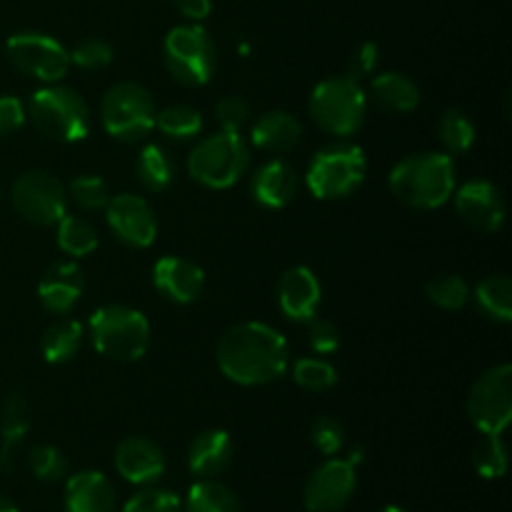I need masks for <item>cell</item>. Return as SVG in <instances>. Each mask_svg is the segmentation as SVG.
<instances>
[{
    "mask_svg": "<svg viewBox=\"0 0 512 512\" xmlns=\"http://www.w3.org/2000/svg\"><path fill=\"white\" fill-rule=\"evenodd\" d=\"M390 190L418 210L443 208L455 193V165L448 153H418L390 170Z\"/></svg>",
    "mask_w": 512,
    "mask_h": 512,
    "instance_id": "7a4b0ae2",
    "label": "cell"
},
{
    "mask_svg": "<svg viewBox=\"0 0 512 512\" xmlns=\"http://www.w3.org/2000/svg\"><path fill=\"white\" fill-rule=\"evenodd\" d=\"M120 512H183V500L170 490L148 488L135 493Z\"/></svg>",
    "mask_w": 512,
    "mask_h": 512,
    "instance_id": "f35d334b",
    "label": "cell"
},
{
    "mask_svg": "<svg viewBox=\"0 0 512 512\" xmlns=\"http://www.w3.org/2000/svg\"><path fill=\"white\" fill-rule=\"evenodd\" d=\"M155 128L170 140H193L203 130V115L190 105H168L155 113Z\"/></svg>",
    "mask_w": 512,
    "mask_h": 512,
    "instance_id": "4dcf8cb0",
    "label": "cell"
},
{
    "mask_svg": "<svg viewBox=\"0 0 512 512\" xmlns=\"http://www.w3.org/2000/svg\"><path fill=\"white\" fill-rule=\"evenodd\" d=\"M320 298H323V290H320L318 278L305 265H293L280 275L278 305L280 313L288 320H295V323L313 320L318 315Z\"/></svg>",
    "mask_w": 512,
    "mask_h": 512,
    "instance_id": "2e32d148",
    "label": "cell"
},
{
    "mask_svg": "<svg viewBox=\"0 0 512 512\" xmlns=\"http://www.w3.org/2000/svg\"><path fill=\"white\" fill-rule=\"evenodd\" d=\"M233 438L225 430H203L188 448V468L198 478H218L233 463Z\"/></svg>",
    "mask_w": 512,
    "mask_h": 512,
    "instance_id": "7402d4cb",
    "label": "cell"
},
{
    "mask_svg": "<svg viewBox=\"0 0 512 512\" xmlns=\"http://www.w3.org/2000/svg\"><path fill=\"white\" fill-rule=\"evenodd\" d=\"M358 488L355 465L348 458H328L308 478L303 503L308 512H338L350 503Z\"/></svg>",
    "mask_w": 512,
    "mask_h": 512,
    "instance_id": "4fadbf2b",
    "label": "cell"
},
{
    "mask_svg": "<svg viewBox=\"0 0 512 512\" xmlns=\"http://www.w3.org/2000/svg\"><path fill=\"white\" fill-rule=\"evenodd\" d=\"M293 380L303 390L310 393H323L338 383V370L333 363L323 358H300L293 365Z\"/></svg>",
    "mask_w": 512,
    "mask_h": 512,
    "instance_id": "e575fe53",
    "label": "cell"
},
{
    "mask_svg": "<svg viewBox=\"0 0 512 512\" xmlns=\"http://www.w3.org/2000/svg\"><path fill=\"white\" fill-rule=\"evenodd\" d=\"M438 138L450 155H463L475 143V125L463 110H445L438 120Z\"/></svg>",
    "mask_w": 512,
    "mask_h": 512,
    "instance_id": "1f68e13d",
    "label": "cell"
},
{
    "mask_svg": "<svg viewBox=\"0 0 512 512\" xmlns=\"http://www.w3.org/2000/svg\"><path fill=\"white\" fill-rule=\"evenodd\" d=\"M250 193L263 208H285L298 193V173L288 160H268L260 165L250 180Z\"/></svg>",
    "mask_w": 512,
    "mask_h": 512,
    "instance_id": "ffe728a7",
    "label": "cell"
},
{
    "mask_svg": "<svg viewBox=\"0 0 512 512\" xmlns=\"http://www.w3.org/2000/svg\"><path fill=\"white\" fill-rule=\"evenodd\" d=\"M105 223L120 243L130 248H150L158 235V220L145 198L133 193H120L105 205Z\"/></svg>",
    "mask_w": 512,
    "mask_h": 512,
    "instance_id": "5bb4252c",
    "label": "cell"
},
{
    "mask_svg": "<svg viewBox=\"0 0 512 512\" xmlns=\"http://www.w3.org/2000/svg\"><path fill=\"white\" fill-rule=\"evenodd\" d=\"M220 373L238 385H268L288 370V343L265 323H240L215 350Z\"/></svg>",
    "mask_w": 512,
    "mask_h": 512,
    "instance_id": "6da1fadb",
    "label": "cell"
},
{
    "mask_svg": "<svg viewBox=\"0 0 512 512\" xmlns=\"http://www.w3.org/2000/svg\"><path fill=\"white\" fill-rule=\"evenodd\" d=\"M173 5L178 8V13L183 18H188L190 23H200L210 15L213 10V3L210 0H173Z\"/></svg>",
    "mask_w": 512,
    "mask_h": 512,
    "instance_id": "f6af8a7d",
    "label": "cell"
},
{
    "mask_svg": "<svg viewBox=\"0 0 512 512\" xmlns=\"http://www.w3.org/2000/svg\"><path fill=\"white\" fill-rule=\"evenodd\" d=\"M468 415L483 435H503L512 420V365L485 370L468 393Z\"/></svg>",
    "mask_w": 512,
    "mask_h": 512,
    "instance_id": "8fae6325",
    "label": "cell"
},
{
    "mask_svg": "<svg viewBox=\"0 0 512 512\" xmlns=\"http://www.w3.org/2000/svg\"><path fill=\"white\" fill-rule=\"evenodd\" d=\"M368 173L363 148L353 143H335L313 155L305 173V185L318 200H340L353 195Z\"/></svg>",
    "mask_w": 512,
    "mask_h": 512,
    "instance_id": "52a82bcc",
    "label": "cell"
},
{
    "mask_svg": "<svg viewBox=\"0 0 512 512\" xmlns=\"http://www.w3.org/2000/svg\"><path fill=\"white\" fill-rule=\"evenodd\" d=\"M455 210L478 233H498L505 223V198L490 180H470L455 190Z\"/></svg>",
    "mask_w": 512,
    "mask_h": 512,
    "instance_id": "9a60e30c",
    "label": "cell"
},
{
    "mask_svg": "<svg viewBox=\"0 0 512 512\" xmlns=\"http://www.w3.org/2000/svg\"><path fill=\"white\" fill-rule=\"evenodd\" d=\"M85 290V275L78 263L68 260V263L50 265L43 273L38 283V298L45 305V310L55 315H65L78 305Z\"/></svg>",
    "mask_w": 512,
    "mask_h": 512,
    "instance_id": "d6986e66",
    "label": "cell"
},
{
    "mask_svg": "<svg viewBox=\"0 0 512 512\" xmlns=\"http://www.w3.org/2000/svg\"><path fill=\"white\" fill-rule=\"evenodd\" d=\"M25 118H28L25 105L15 95L0 98V138H10L13 133H18L23 128Z\"/></svg>",
    "mask_w": 512,
    "mask_h": 512,
    "instance_id": "7bdbcfd3",
    "label": "cell"
},
{
    "mask_svg": "<svg viewBox=\"0 0 512 512\" xmlns=\"http://www.w3.org/2000/svg\"><path fill=\"white\" fill-rule=\"evenodd\" d=\"M10 203L25 223L38 228H50L68 213V193L63 183L45 170L18 175L10 188Z\"/></svg>",
    "mask_w": 512,
    "mask_h": 512,
    "instance_id": "30bf717a",
    "label": "cell"
},
{
    "mask_svg": "<svg viewBox=\"0 0 512 512\" xmlns=\"http://www.w3.org/2000/svg\"><path fill=\"white\" fill-rule=\"evenodd\" d=\"M135 173H138L140 185L145 190L160 193V190H165L175 180L178 165H175V158L163 145L150 143L140 150L138 160H135Z\"/></svg>",
    "mask_w": 512,
    "mask_h": 512,
    "instance_id": "4316f807",
    "label": "cell"
},
{
    "mask_svg": "<svg viewBox=\"0 0 512 512\" xmlns=\"http://www.w3.org/2000/svg\"><path fill=\"white\" fill-rule=\"evenodd\" d=\"M25 113L30 115L40 133L60 140V143H80L88 138L90 128H93L88 103L78 90L68 88V85L50 83L35 90Z\"/></svg>",
    "mask_w": 512,
    "mask_h": 512,
    "instance_id": "277c9868",
    "label": "cell"
},
{
    "mask_svg": "<svg viewBox=\"0 0 512 512\" xmlns=\"http://www.w3.org/2000/svg\"><path fill=\"white\" fill-rule=\"evenodd\" d=\"M308 110L323 133L348 138L358 133L368 118V95L360 80H353L350 75L325 78L310 93Z\"/></svg>",
    "mask_w": 512,
    "mask_h": 512,
    "instance_id": "5b68a950",
    "label": "cell"
},
{
    "mask_svg": "<svg viewBox=\"0 0 512 512\" xmlns=\"http://www.w3.org/2000/svg\"><path fill=\"white\" fill-rule=\"evenodd\" d=\"M155 103L140 83H115L100 100V123L105 133L123 143H138L155 128Z\"/></svg>",
    "mask_w": 512,
    "mask_h": 512,
    "instance_id": "9c48e42d",
    "label": "cell"
},
{
    "mask_svg": "<svg viewBox=\"0 0 512 512\" xmlns=\"http://www.w3.org/2000/svg\"><path fill=\"white\" fill-rule=\"evenodd\" d=\"M93 348L115 363H135L148 353L150 323L130 305L110 303L95 310L88 320Z\"/></svg>",
    "mask_w": 512,
    "mask_h": 512,
    "instance_id": "3957f363",
    "label": "cell"
},
{
    "mask_svg": "<svg viewBox=\"0 0 512 512\" xmlns=\"http://www.w3.org/2000/svg\"><path fill=\"white\" fill-rule=\"evenodd\" d=\"M163 60L168 73L185 88L208 83L218 65V50L208 30L198 23L178 25L163 40Z\"/></svg>",
    "mask_w": 512,
    "mask_h": 512,
    "instance_id": "ba28073f",
    "label": "cell"
},
{
    "mask_svg": "<svg viewBox=\"0 0 512 512\" xmlns=\"http://www.w3.org/2000/svg\"><path fill=\"white\" fill-rule=\"evenodd\" d=\"M55 225H58V248L70 258H85L98 248V230L88 218L65 213Z\"/></svg>",
    "mask_w": 512,
    "mask_h": 512,
    "instance_id": "f546056e",
    "label": "cell"
},
{
    "mask_svg": "<svg viewBox=\"0 0 512 512\" xmlns=\"http://www.w3.org/2000/svg\"><path fill=\"white\" fill-rule=\"evenodd\" d=\"M425 295L433 305L443 310H460L470 300V288L460 275L440 273L425 283Z\"/></svg>",
    "mask_w": 512,
    "mask_h": 512,
    "instance_id": "d6a6232c",
    "label": "cell"
},
{
    "mask_svg": "<svg viewBox=\"0 0 512 512\" xmlns=\"http://www.w3.org/2000/svg\"><path fill=\"white\" fill-rule=\"evenodd\" d=\"M308 345L320 355H330L340 348V333L335 328V323L330 320L318 318L308 320Z\"/></svg>",
    "mask_w": 512,
    "mask_h": 512,
    "instance_id": "b9f144b4",
    "label": "cell"
},
{
    "mask_svg": "<svg viewBox=\"0 0 512 512\" xmlns=\"http://www.w3.org/2000/svg\"><path fill=\"white\" fill-rule=\"evenodd\" d=\"M28 465L33 470V475L43 483H58V480L65 478L68 473V460L60 453L55 445H35L28 455Z\"/></svg>",
    "mask_w": 512,
    "mask_h": 512,
    "instance_id": "d590c367",
    "label": "cell"
},
{
    "mask_svg": "<svg viewBox=\"0 0 512 512\" xmlns=\"http://www.w3.org/2000/svg\"><path fill=\"white\" fill-rule=\"evenodd\" d=\"M378 68V45L375 43H363L350 58V78L363 80L368 78L373 70Z\"/></svg>",
    "mask_w": 512,
    "mask_h": 512,
    "instance_id": "ee69618b",
    "label": "cell"
},
{
    "mask_svg": "<svg viewBox=\"0 0 512 512\" xmlns=\"http://www.w3.org/2000/svg\"><path fill=\"white\" fill-rule=\"evenodd\" d=\"M70 63L85 70H100L105 65L113 63V45L103 38H88L80 40L70 53Z\"/></svg>",
    "mask_w": 512,
    "mask_h": 512,
    "instance_id": "ab89813d",
    "label": "cell"
},
{
    "mask_svg": "<svg viewBox=\"0 0 512 512\" xmlns=\"http://www.w3.org/2000/svg\"><path fill=\"white\" fill-rule=\"evenodd\" d=\"M65 512H115V490L98 470H80L65 483Z\"/></svg>",
    "mask_w": 512,
    "mask_h": 512,
    "instance_id": "44dd1931",
    "label": "cell"
},
{
    "mask_svg": "<svg viewBox=\"0 0 512 512\" xmlns=\"http://www.w3.org/2000/svg\"><path fill=\"white\" fill-rule=\"evenodd\" d=\"M250 165V148L240 133L220 130L203 138L188 155V173L203 188L225 190L238 183Z\"/></svg>",
    "mask_w": 512,
    "mask_h": 512,
    "instance_id": "8992f818",
    "label": "cell"
},
{
    "mask_svg": "<svg viewBox=\"0 0 512 512\" xmlns=\"http://www.w3.org/2000/svg\"><path fill=\"white\" fill-rule=\"evenodd\" d=\"M5 53L15 70L45 85L63 80L70 68L68 50L45 33H15L5 43Z\"/></svg>",
    "mask_w": 512,
    "mask_h": 512,
    "instance_id": "7c38bea8",
    "label": "cell"
},
{
    "mask_svg": "<svg viewBox=\"0 0 512 512\" xmlns=\"http://www.w3.org/2000/svg\"><path fill=\"white\" fill-rule=\"evenodd\" d=\"M0 512H20V510L15 508L13 500H8V498H3V495H0Z\"/></svg>",
    "mask_w": 512,
    "mask_h": 512,
    "instance_id": "bcb514c9",
    "label": "cell"
},
{
    "mask_svg": "<svg viewBox=\"0 0 512 512\" xmlns=\"http://www.w3.org/2000/svg\"><path fill=\"white\" fill-rule=\"evenodd\" d=\"M183 512H243L238 495L215 478H200L188 490Z\"/></svg>",
    "mask_w": 512,
    "mask_h": 512,
    "instance_id": "83f0119b",
    "label": "cell"
},
{
    "mask_svg": "<svg viewBox=\"0 0 512 512\" xmlns=\"http://www.w3.org/2000/svg\"><path fill=\"white\" fill-rule=\"evenodd\" d=\"M250 118V105L248 100L240 98V95H225L215 103V120L220 123V128L230 130V133H240L245 123Z\"/></svg>",
    "mask_w": 512,
    "mask_h": 512,
    "instance_id": "60d3db41",
    "label": "cell"
},
{
    "mask_svg": "<svg viewBox=\"0 0 512 512\" xmlns=\"http://www.w3.org/2000/svg\"><path fill=\"white\" fill-rule=\"evenodd\" d=\"M68 195L73 198V203L78 205V208L88 210V213L103 210L110 200L108 183H105L100 175H78V178L70 183Z\"/></svg>",
    "mask_w": 512,
    "mask_h": 512,
    "instance_id": "8d00e7d4",
    "label": "cell"
},
{
    "mask_svg": "<svg viewBox=\"0 0 512 512\" xmlns=\"http://www.w3.org/2000/svg\"><path fill=\"white\" fill-rule=\"evenodd\" d=\"M475 303L480 313L498 323H510L512 320V280L508 275H488L475 288Z\"/></svg>",
    "mask_w": 512,
    "mask_h": 512,
    "instance_id": "f1b7e54d",
    "label": "cell"
},
{
    "mask_svg": "<svg viewBox=\"0 0 512 512\" xmlns=\"http://www.w3.org/2000/svg\"><path fill=\"white\" fill-rule=\"evenodd\" d=\"M370 98L385 113H410L420 105V88L403 73H380L370 83Z\"/></svg>",
    "mask_w": 512,
    "mask_h": 512,
    "instance_id": "cb8c5ba5",
    "label": "cell"
},
{
    "mask_svg": "<svg viewBox=\"0 0 512 512\" xmlns=\"http://www.w3.org/2000/svg\"><path fill=\"white\" fill-rule=\"evenodd\" d=\"M300 138H303V125L295 115L285 113V110H268L250 128V140L263 153H288L300 143Z\"/></svg>",
    "mask_w": 512,
    "mask_h": 512,
    "instance_id": "603a6c76",
    "label": "cell"
},
{
    "mask_svg": "<svg viewBox=\"0 0 512 512\" xmlns=\"http://www.w3.org/2000/svg\"><path fill=\"white\" fill-rule=\"evenodd\" d=\"M153 285L163 298L173 300L178 305H188L203 293L205 273L193 260L180 258V255H165L155 263Z\"/></svg>",
    "mask_w": 512,
    "mask_h": 512,
    "instance_id": "ac0fdd59",
    "label": "cell"
},
{
    "mask_svg": "<svg viewBox=\"0 0 512 512\" xmlns=\"http://www.w3.org/2000/svg\"><path fill=\"white\" fill-rule=\"evenodd\" d=\"M115 470L133 485H150L163 478L165 455L158 443L143 435L123 438L115 448Z\"/></svg>",
    "mask_w": 512,
    "mask_h": 512,
    "instance_id": "e0dca14e",
    "label": "cell"
},
{
    "mask_svg": "<svg viewBox=\"0 0 512 512\" xmlns=\"http://www.w3.org/2000/svg\"><path fill=\"white\" fill-rule=\"evenodd\" d=\"M30 415L28 403L20 393H10L0 408V475L10 470V460L23 438L28 435Z\"/></svg>",
    "mask_w": 512,
    "mask_h": 512,
    "instance_id": "d4e9b609",
    "label": "cell"
},
{
    "mask_svg": "<svg viewBox=\"0 0 512 512\" xmlns=\"http://www.w3.org/2000/svg\"><path fill=\"white\" fill-rule=\"evenodd\" d=\"M473 465L485 480L503 478L508 470V448L500 435H483L473 450Z\"/></svg>",
    "mask_w": 512,
    "mask_h": 512,
    "instance_id": "836d02e7",
    "label": "cell"
},
{
    "mask_svg": "<svg viewBox=\"0 0 512 512\" xmlns=\"http://www.w3.org/2000/svg\"><path fill=\"white\" fill-rule=\"evenodd\" d=\"M378 512H408V510L398 508V505H388V508H383V510H378Z\"/></svg>",
    "mask_w": 512,
    "mask_h": 512,
    "instance_id": "7dc6e473",
    "label": "cell"
},
{
    "mask_svg": "<svg viewBox=\"0 0 512 512\" xmlns=\"http://www.w3.org/2000/svg\"><path fill=\"white\" fill-rule=\"evenodd\" d=\"M310 440H313L315 450L325 458H335V455L343 450L345 445V428L340 420H335L333 415H320L313 423L310 430Z\"/></svg>",
    "mask_w": 512,
    "mask_h": 512,
    "instance_id": "74e56055",
    "label": "cell"
},
{
    "mask_svg": "<svg viewBox=\"0 0 512 512\" xmlns=\"http://www.w3.org/2000/svg\"><path fill=\"white\" fill-rule=\"evenodd\" d=\"M85 330L83 323L78 320H55L45 328L43 338H40V350H43V358L53 365H63L68 360H73L78 355L80 345H83Z\"/></svg>",
    "mask_w": 512,
    "mask_h": 512,
    "instance_id": "484cf974",
    "label": "cell"
}]
</instances>
